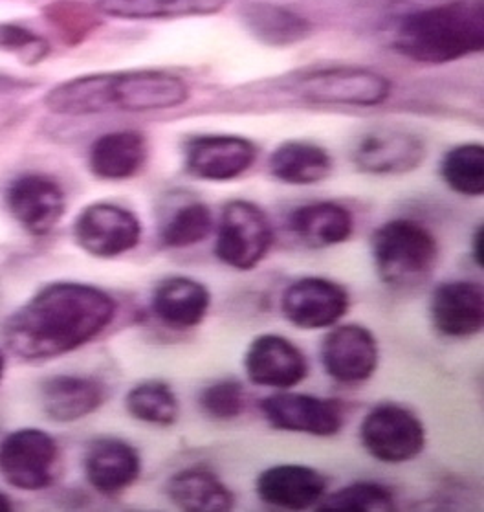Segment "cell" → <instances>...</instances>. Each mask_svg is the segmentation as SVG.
I'll list each match as a JSON object with an SVG mask.
<instances>
[{
    "instance_id": "obj_9",
    "label": "cell",
    "mask_w": 484,
    "mask_h": 512,
    "mask_svg": "<svg viewBox=\"0 0 484 512\" xmlns=\"http://www.w3.org/2000/svg\"><path fill=\"white\" fill-rule=\"evenodd\" d=\"M74 239L77 246L90 256L114 259L140 245L142 223L123 206L94 202L77 215Z\"/></svg>"
},
{
    "instance_id": "obj_7",
    "label": "cell",
    "mask_w": 484,
    "mask_h": 512,
    "mask_svg": "<svg viewBox=\"0 0 484 512\" xmlns=\"http://www.w3.org/2000/svg\"><path fill=\"white\" fill-rule=\"evenodd\" d=\"M360 439L376 461L400 465L422 454L426 428L411 410L395 402H382L363 417Z\"/></svg>"
},
{
    "instance_id": "obj_34",
    "label": "cell",
    "mask_w": 484,
    "mask_h": 512,
    "mask_svg": "<svg viewBox=\"0 0 484 512\" xmlns=\"http://www.w3.org/2000/svg\"><path fill=\"white\" fill-rule=\"evenodd\" d=\"M483 243H484V228H483V226H479V228H477V232H475V235H473V241H472L473 261H475V265H477V267H479V268L484 267Z\"/></svg>"
},
{
    "instance_id": "obj_17",
    "label": "cell",
    "mask_w": 484,
    "mask_h": 512,
    "mask_svg": "<svg viewBox=\"0 0 484 512\" xmlns=\"http://www.w3.org/2000/svg\"><path fill=\"white\" fill-rule=\"evenodd\" d=\"M431 323L442 336L470 338L483 331V287L468 279L440 283L429 301Z\"/></svg>"
},
{
    "instance_id": "obj_27",
    "label": "cell",
    "mask_w": 484,
    "mask_h": 512,
    "mask_svg": "<svg viewBox=\"0 0 484 512\" xmlns=\"http://www.w3.org/2000/svg\"><path fill=\"white\" fill-rule=\"evenodd\" d=\"M270 173L288 186H312L332 173V156L321 145L288 140L270 156Z\"/></svg>"
},
{
    "instance_id": "obj_11",
    "label": "cell",
    "mask_w": 484,
    "mask_h": 512,
    "mask_svg": "<svg viewBox=\"0 0 484 512\" xmlns=\"http://www.w3.org/2000/svg\"><path fill=\"white\" fill-rule=\"evenodd\" d=\"M351 298L338 281L307 276L297 279L281 296V311L294 327L305 331L327 329L349 311Z\"/></svg>"
},
{
    "instance_id": "obj_12",
    "label": "cell",
    "mask_w": 484,
    "mask_h": 512,
    "mask_svg": "<svg viewBox=\"0 0 484 512\" xmlns=\"http://www.w3.org/2000/svg\"><path fill=\"white\" fill-rule=\"evenodd\" d=\"M261 412L268 424L281 432L332 437L343 426L340 402L307 393H274L261 402Z\"/></svg>"
},
{
    "instance_id": "obj_13",
    "label": "cell",
    "mask_w": 484,
    "mask_h": 512,
    "mask_svg": "<svg viewBox=\"0 0 484 512\" xmlns=\"http://www.w3.org/2000/svg\"><path fill=\"white\" fill-rule=\"evenodd\" d=\"M378 358L376 336L358 323L334 327L321 342L323 369L341 384L367 382L378 368Z\"/></svg>"
},
{
    "instance_id": "obj_30",
    "label": "cell",
    "mask_w": 484,
    "mask_h": 512,
    "mask_svg": "<svg viewBox=\"0 0 484 512\" xmlns=\"http://www.w3.org/2000/svg\"><path fill=\"white\" fill-rule=\"evenodd\" d=\"M213 232V215L202 202H186L175 208L160 228V241L167 248H191L204 243Z\"/></svg>"
},
{
    "instance_id": "obj_19",
    "label": "cell",
    "mask_w": 484,
    "mask_h": 512,
    "mask_svg": "<svg viewBox=\"0 0 484 512\" xmlns=\"http://www.w3.org/2000/svg\"><path fill=\"white\" fill-rule=\"evenodd\" d=\"M85 476L103 496H118L132 487L142 474L140 452L118 437H99L87 446Z\"/></svg>"
},
{
    "instance_id": "obj_32",
    "label": "cell",
    "mask_w": 484,
    "mask_h": 512,
    "mask_svg": "<svg viewBox=\"0 0 484 512\" xmlns=\"http://www.w3.org/2000/svg\"><path fill=\"white\" fill-rule=\"evenodd\" d=\"M198 404L213 421H233L244 412V388L239 380H217L200 391Z\"/></svg>"
},
{
    "instance_id": "obj_35",
    "label": "cell",
    "mask_w": 484,
    "mask_h": 512,
    "mask_svg": "<svg viewBox=\"0 0 484 512\" xmlns=\"http://www.w3.org/2000/svg\"><path fill=\"white\" fill-rule=\"evenodd\" d=\"M11 509H13V507H11L10 498L0 492V512H8L11 511Z\"/></svg>"
},
{
    "instance_id": "obj_26",
    "label": "cell",
    "mask_w": 484,
    "mask_h": 512,
    "mask_svg": "<svg viewBox=\"0 0 484 512\" xmlns=\"http://www.w3.org/2000/svg\"><path fill=\"white\" fill-rule=\"evenodd\" d=\"M231 0H96L99 12L125 21H171L208 17L222 12Z\"/></svg>"
},
{
    "instance_id": "obj_5",
    "label": "cell",
    "mask_w": 484,
    "mask_h": 512,
    "mask_svg": "<svg viewBox=\"0 0 484 512\" xmlns=\"http://www.w3.org/2000/svg\"><path fill=\"white\" fill-rule=\"evenodd\" d=\"M292 89L314 105L378 107L391 96V81L367 68L329 67L301 74Z\"/></svg>"
},
{
    "instance_id": "obj_20",
    "label": "cell",
    "mask_w": 484,
    "mask_h": 512,
    "mask_svg": "<svg viewBox=\"0 0 484 512\" xmlns=\"http://www.w3.org/2000/svg\"><path fill=\"white\" fill-rule=\"evenodd\" d=\"M211 294L204 283L187 276H171L156 285L151 309L158 322L175 331L198 327L208 316Z\"/></svg>"
},
{
    "instance_id": "obj_25",
    "label": "cell",
    "mask_w": 484,
    "mask_h": 512,
    "mask_svg": "<svg viewBox=\"0 0 484 512\" xmlns=\"http://www.w3.org/2000/svg\"><path fill=\"white\" fill-rule=\"evenodd\" d=\"M167 498L187 512H226L233 509L235 496L222 479L206 467L184 468L173 474Z\"/></svg>"
},
{
    "instance_id": "obj_15",
    "label": "cell",
    "mask_w": 484,
    "mask_h": 512,
    "mask_svg": "<svg viewBox=\"0 0 484 512\" xmlns=\"http://www.w3.org/2000/svg\"><path fill=\"white\" fill-rule=\"evenodd\" d=\"M246 377L257 386L290 390L307 379L305 353L281 334H259L244 355Z\"/></svg>"
},
{
    "instance_id": "obj_16",
    "label": "cell",
    "mask_w": 484,
    "mask_h": 512,
    "mask_svg": "<svg viewBox=\"0 0 484 512\" xmlns=\"http://www.w3.org/2000/svg\"><path fill=\"white\" fill-rule=\"evenodd\" d=\"M6 206L28 234L43 237L63 219L65 193L54 179L28 173L11 180L6 190Z\"/></svg>"
},
{
    "instance_id": "obj_23",
    "label": "cell",
    "mask_w": 484,
    "mask_h": 512,
    "mask_svg": "<svg viewBox=\"0 0 484 512\" xmlns=\"http://www.w3.org/2000/svg\"><path fill=\"white\" fill-rule=\"evenodd\" d=\"M241 21L253 39L275 48L303 43L314 30L305 15L264 0L246 2L241 8Z\"/></svg>"
},
{
    "instance_id": "obj_29",
    "label": "cell",
    "mask_w": 484,
    "mask_h": 512,
    "mask_svg": "<svg viewBox=\"0 0 484 512\" xmlns=\"http://www.w3.org/2000/svg\"><path fill=\"white\" fill-rule=\"evenodd\" d=\"M440 175L451 190L466 197L484 193V147L462 144L450 149L440 164Z\"/></svg>"
},
{
    "instance_id": "obj_24",
    "label": "cell",
    "mask_w": 484,
    "mask_h": 512,
    "mask_svg": "<svg viewBox=\"0 0 484 512\" xmlns=\"http://www.w3.org/2000/svg\"><path fill=\"white\" fill-rule=\"evenodd\" d=\"M147 140L138 131L103 134L88 151V167L94 177L110 182L129 180L147 160Z\"/></svg>"
},
{
    "instance_id": "obj_8",
    "label": "cell",
    "mask_w": 484,
    "mask_h": 512,
    "mask_svg": "<svg viewBox=\"0 0 484 512\" xmlns=\"http://www.w3.org/2000/svg\"><path fill=\"white\" fill-rule=\"evenodd\" d=\"M59 446L37 428H22L0 443V476L15 489L35 492L54 481Z\"/></svg>"
},
{
    "instance_id": "obj_33",
    "label": "cell",
    "mask_w": 484,
    "mask_h": 512,
    "mask_svg": "<svg viewBox=\"0 0 484 512\" xmlns=\"http://www.w3.org/2000/svg\"><path fill=\"white\" fill-rule=\"evenodd\" d=\"M0 50L19 57L24 63H39L48 56L50 46L43 37L21 26L0 24Z\"/></svg>"
},
{
    "instance_id": "obj_4",
    "label": "cell",
    "mask_w": 484,
    "mask_h": 512,
    "mask_svg": "<svg viewBox=\"0 0 484 512\" xmlns=\"http://www.w3.org/2000/svg\"><path fill=\"white\" fill-rule=\"evenodd\" d=\"M378 278L391 287L417 285L435 270L439 245L435 235L417 221H387L371 235Z\"/></svg>"
},
{
    "instance_id": "obj_22",
    "label": "cell",
    "mask_w": 484,
    "mask_h": 512,
    "mask_svg": "<svg viewBox=\"0 0 484 512\" xmlns=\"http://www.w3.org/2000/svg\"><path fill=\"white\" fill-rule=\"evenodd\" d=\"M290 232L307 248H329L351 239L354 217L338 202H310L290 213Z\"/></svg>"
},
{
    "instance_id": "obj_14",
    "label": "cell",
    "mask_w": 484,
    "mask_h": 512,
    "mask_svg": "<svg viewBox=\"0 0 484 512\" xmlns=\"http://www.w3.org/2000/svg\"><path fill=\"white\" fill-rule=\"evenodd\" d=\"M352 162L369 175H404L422 166L426 145L420 136L396 127H378L358 138Z\"/></svg>"
},
{
    "instance_id": "obj_3",
    "label": "cell",
    "mask_w": 484,
    "mask_h": 512,
    "mask_svg": "<svg viewBox=\"0 0 484 512\" xmlns=\"http://www.w3.org/2000/svg\"><path fill=\"white\" fill-rule=\"evenodd\" d=\"M483 45V0H451L409 13L395 34L396 50L422 65L453 63Z\"/></svg>"
},
{
    "instance_id": "obj_6",
    "label": "cell",
    "mask_w": 484,
    "mask_h": 512,
    "mask_svg": "<svg viewBox=\"0 0 484 512\" xmlns=\"http://www.w3.org/2000/svg\"><path fill=\"white\" fill-rule=\"evenodd\" d=\"M274 243L266 213L250 201H231L220 213L215 256L226 267L248 272L263 261Z\"/></svg>"
},
{
    "instance_id": "obj_10",
    "label": "cell",
    "mask_w": 484,
    "mask_h": 512,
    "mask_svg": "<svg viewBox=\"0 0 484 512\" xmlns=\"http://www.w3.org/2000/svg\"><path fill=\"white\" fill-rule=\"evenodd\" d=\"M257 145L235 134H198L184 145L186 171L206 182L239 179L257 158Z\"/></svg>"
},
{
    "instance_id": "obj_31",
    "label": "cell",
    "mask_w": 484,
    "mask_h": 512,
    "mask_svg": "<svg viewBox=\"0 0 484 512\" xmlns=\"http://www.w3.org/2000/svg\"><path fill=\"white\" fill-rule=\"evenodd\" d=\"M395 509V496L385 485L358 481L323 496L316 511L380 512Z\"/></svg>"
},
{
    "instance_id": "obj_21",
    "label": "cell",
    "mask_w": 484,
    "mask_h": 512,
    "mask_svg": "<svg viewBox=\"0 0 484 512\" xmlns=\"http://www.w3.org/2000/svg\"><path fill=\"white\" fill-rule=\"evenodd\" d=\"M107 399L101 380L83 375H55L43 382V410L55 423H76L99 410Z\"/></svg>"
},
{
    "instance_id": "obj_2",
    "label": "cell",
    "mask_w": 484,
    "mask_h": 512,
    "mask_svg": "<svg viewBox=\"0 0 484 512\" xmlns=\"http://www.w3.org/2000/svg\"><path fill=\"white\" fill-rule=\"evenodd\" d=\"M189 94L186 79L173 72L127 70L68 79L48 92L44 105L61 116L167 111L184 105Z\"/></svg>"
},
{
    "instance_id": "obj_28",
    "label": "cell",
    "mask_w": 484,
    "mask_h": 512,
    "mask_svg": "<svg viewBox=\"0 0 484 512\" xmlns=\"http://www.w3.org/2000/svg\"><path fill=\"white\" fill-rule=\"evenodd\" d=\"M125 408L136 421L153 426H173L180 404L173 388L164 380H147L134 386L125 397Z\"/></svg>"
},
{
    "instance_id": "obj_36",
    "label": "cell",
    "mask_w": 484,
    "mask_h": 512,
    "mask_svg": "<svg viewBox=\"0 0 484 512\" xmlns=\"http://www.w3.org/2000/svg\"><path fill=\"white\" fill-rule=\"evenodd\" d=\"M4 355H2V351H0V382H2V377H4Z\"/></svg>"
},
{
    "instance_id": "obj_18",
    "label": "cell",
    "mask_w": 484,
    "mask_h": 512,
    "mask_svg": "<svg viewBox=\"0 0 484 512\" xmlns=\"http://www.w3.org/2000/svg\"><path fill=\"white\" fill-rule=\"evenodd\" d=\"M259 500L285 511H305L316 507L327 492V479L308 465H274L255 481Z\"/></svg>"
},
{
    "instance_id": "obj_1",
    "label": "cell",
    "mask_w": 484,
    "mask_h": 512,
    "mask_svg": "<svg viewBox=\"0 0 484 512\" xmlns=\"http://www.w3.org/2000/svg\"><path fill=\"white\" fill-rule=\"evenodd\" d=\"M118 303L105 290L57 281L39 290L2 327L4 344L24 360L63 357L98 338L116 318Z\"/></svg>"
}]
</instances>
